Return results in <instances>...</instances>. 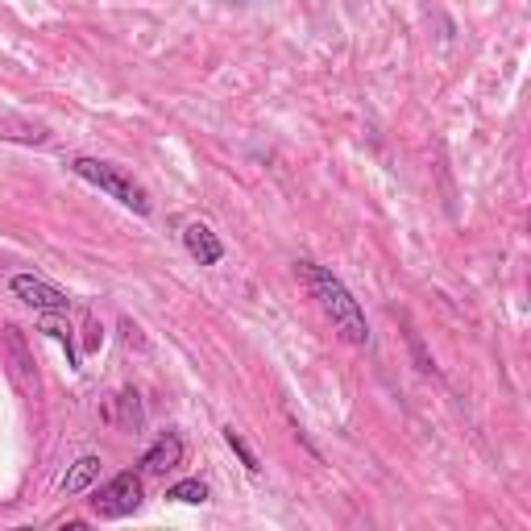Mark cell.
<instances>
[{
  "instance_id": "cell-7",
  "label": "cell",
  "mask_w": 531,
  "mask_h": 531,
  "mask_svg": "<svg viewBox=\"0 0 531 531\" xmlns=\"http://www.w3.org/2000/svg\"><path fill=\"white\" fill-rule=\"evenodd\" d=\"M100 465H104V461H100L96 453H88V457H79V461H75V465L67 469V478L59 482V490H63L67 498L83 494V490H88V486H92V482L100 478Z\"/></svg>"
},
{
  "instance_id": "cell-3",
  "label": "cell",
  "mask_w": 531,
  "mask_h": 531,
  "mask_svg": "<svg viewBox=\"0 0 531 531\" xmlns=\"http://www.w3.org/2000/svg\"><path fill=\"white\" fill-rule=\"evenodd\" d=\"M142 498H146L142 478H137V473H117L113 482L96 490L92 515H96V519H129L137 507H142Z\"/></svg>"
},
{
  "instance_id": "cell-6",
  "label": "cell",
  "mask_w": 531,
  "mask_h": 531,
  "mask_svg": "<svg viewBox=\"0 0 531 531\" xmlns=\"http://www.w3.org/2000/svg\"><path fill=\"white\" fill-rule=\"evenodd\" d=\"M183 465V440L175 436V432H162L150 449L142 453V469L146 473H171V469H179Z\"/></svg>"
},
{
  "instance_id": "cell-9",
  "label": "cell",
  "mask_w": 531,
  "mask_h": 531,
  "mask_svg": "<svg viewBox=\"0 0 531 531\" xmlns=\"http://www.w3.org/2000/svg\"><path fill=\"white\" fill-rule=\"evenodd\" d=\"M225 444H229V449H233V453L241 457V465H245L249 473H262V465H258V457H254V449H249V444L241 440V432H237L233 424L225 428Z\"/></svg>"
},
{
  "instance_id": "cell-4",
  "label": "cell",
  "mask_w": 531,
  "mask_h": 531,
  "mask_svg": "<svg viewBox=\"0 0 531 531\" xmlns=\"http://www.w3.org/2000/svg\"><path fill=\"white\" fill-rule=\"evenodd\" d=\"M9 291H13L25 307L42 312V316H63V312H71L67 291H63V287H54V283H46V278H38V274H13Z\"/></svg>"
},
{
  "instance_id": "cell-8",
  "label": "cell",
  "mask_w": 531,
  "mask_h": 531,
  "mask_svg": "<svg viewBox=\"0 0 531 531\" xmlns=\"http://www.w3.org/2000/svg\"><path fill=\"white\" fill-rule=\"evenodd\" d=\"M166 498L183 502V507H200V502H208V486L200 478H187V482H175L171 490H166Z\"/></svg>"
},
{
  "instance_id": "cell-2",
  "label": "cell",
  "mask_w": 531,
  "mask_h": 531,
  "mask_svg": "<svg viewBox=\"0 0 531 531\" xmlns=\"http://www.w3.org/2000/svg\"><path fill=\"white\" fill-rule=\"evenodd\" d=\"M71 171L83 179V183H92V187H100L104 195H113L117 204H125V208H133L137 216H150L154 212V204H150V191L137 183L125 166H113V162H100V158H75L71 162Z\"/></svg>"
},
{
  "instance_id": "cell-10",
  "label": "cell",
  "mask_w": 531,
  "mask_h": 531,
  "mask_svg": "<svg viewBox=\"0 0 531 531\" xmlns=\"http://www.w3.org/2000/svg\"><path fill=\"white\" fill-rule=\"evenodd\" d=\"M42 332H46V337H54V341H63V345H67V357H71V366H79V361H75V349H71V328L54 324V320H42Z\"/></svg>"
},
{
  "instance_id": "cell-5",
  "label": "cell",
  "mask_w": 531,
  "mask_h": 531,
  "mask_svg": "<svg viewBox=\"0 0 531 531\" xmlns=\"http://www.w3.org/2000/svg\"><path fill=\"white\" fill-rule=\"evenodd\" d=\"M183 249L200 266H216L220 258H225V245H220V237L204 225V220H191V225L183 229Z\"/></svg>"
},
{
  "instance_id": "cell-1",
  "label": "cell",
  "mask_w": 531,
  "mask_h": 531,
  "mask_svg": "<svg viewBox=\"0 0 531 531\" xmlns=\"http://www.w3.org/2000/svg\"><path fill=\"white\" fill-rule=\"evenodd\" d=\"M299 266V278L307 283V291L316 295V303L324 307V316L332 320V328L341 332L349 345H370V324H366V312L361 303L349 295V287L341 283L332 270L316 266V262H295Z\"/></svg>"
}]
</instances>
